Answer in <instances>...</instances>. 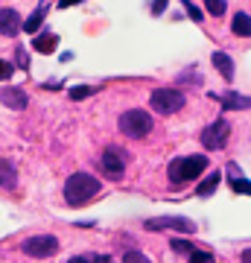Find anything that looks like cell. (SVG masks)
I'll return each mask as SVG.
<instances>
[{"mask_svg": "<svg viewBox=\"0 0 251 263\" xmlns=\"http://www.w3.org/2000/svg\"><path fill=\"white\" fill-rule=\"evenodd\" d=\"M96 193H100V181L93 179V176H88V173H73L65 184L67 205H85V202H91Z\"/></svg>", "mask_w": 251, "mask_h": 263, "instance_id": "6da1fadb", "label": "cell"}, {"mask_svg": "<svg viewBox=\"0 0 251 263\" xmlns=\"http://www.w3.org/2000/svg\"><path fill=\"white\" fill-rule=\"evenodd\" d=\"M207 158L205 155H190V158H176L169 164V181L176 184H184V181H193L199 173H205Z\"/></svg>", "mask_w": 251, "mask_h": 263, "instance_id": "7a4b0ae2", "label": "cell"}, {"mask_svg": "<svg viewBox=\"0 0 251 263\" xmlns=\"http://www.w3.org/2000/svg\"><path fill=\"white\" fill-rule=\"evenodd\" d=\"M120 132L126 138H146L152 132V117L143 108H131L120 117Z\"/></svg>", "mask_w": 251, "mask_h": 263, "instance_id": "3957f363", "label": "cell"}, {"mask_svg": "<svg viewBox=\"0 0 251 263\" xmlns=\"http://www.w3.org/2000/svg\"><path fill=\"white\" fill-rule=\"evenodd\" d=\"M152 108L158 114H176L184 108V94L176 91V88H158V91H152Z\"/></svg>", "mask_w": 251, "mask_h": 263, "instance_id": "277c9868", "label": "cell"}, {"mask_svg": "<svg viewBox=\"0 0 251 263\" xmlns=\"http://www.w3.org/2000/svg\"><path fill=\"white\" fill-rule=\"evenodd\" d=\"M21 249H24V254H29V257H50V254H56L59 240L53 234H38V237H29Z\"/></svg>", "mask_w": 251, "mask_h": 263, "instance_id": "5b68a950", "label": "cell"}, {"mask_svg": "<svg viewBox=\"0 0 251 263\" xmlns=\"http://www.w3.org/2000/svg\"><path fill=\"white\" fill-rule=\"evenodd\" d=\"M228 135H231V126L225 120H216L202 132V143H205L207 149H222L225 143H228Z\"/></svg>", "mask_w": 251, "mask_h": 263, "instance_id": "8992f818", "label": "cell"}, {"mask_svg": "<svg viewBox=\"0 0 251 263\" xmlns=\"http://www.w3.org/2000/svg\"><path fill=\"white\" fill-rule=\"evenodd\" d=\"M100 167L105 170V176L120 179L123 170H126V152L117 149V146H108V149L103 152V158H100Z\"/></svg>", "mask_w": 251, "mask_h": 263, "instance_id": "52a82bcc", "label": "cell"}, {"mask_svg": "<svg viewBox=\"0 0 251 263\" xmlns=\"http://www.w3.org/2000/svg\"><path fill=\"white\" fill-rule=\"evenodd\" d=\"M149 231H164V228H176V231H196V226L184 216H158V219H149L146 222Z\"/></svg>", "mask_w": 251, "mask_h": 263, "instance_id": "ba28073f", "label": "cell"}, {"mask_svg": "<svg viewBox=\"0 0 251 263\" xmlns=\"http://www.w3.org/2000/svg\"><path fill=\"white\" fill-rule=\"evenodd\" d=\"M21 27H24V21H21V15L15 9H0V32L3 35L15 38L21 32Z\"/></svg>", "mask_w": 251, "mask_h": 263, "instance_id": "9c48e42d", "label": "cell"}, {"mask_svg": "<svg viewBox=\"0 0 251 263\" xmlns=\"http://www.w3.org/2000/svg\"><path fill=\"white\" fill-rule=\"evenodd\" d=\"M0 100H3V105H9L15 111H24L27 108V91H21V88H6L0 94Z\"/></svg>", "mask_w": 251, "mask_h": 263, "instance_id": "30bf717a", "label": "cell"}, {"mask_svg": "<svg viewBox=\"0 0 251 263\" xmlns=\"http://www.w3.org/2000/svg\"><path fill=\"white\" fill-rule=\"evenodd\" d=\"M0 187L15 190L18 187V173H15V164L6 158H0Z\"/></svg>", "mask_w": 251, "mask_h": 263, "instance_id": "8fae6325", "label": "cell"}, {"mask_svg": "<svg viewBox=\"0 0 251 263\" xmlns=\"http://www.w3.org/2000/svg\"><path fill=\"white\" fill-rule=\"evenodd\" d=\"M214 65L219 67V73L231 82V79H234V62H231V59L225 56V53H214Z\"/></svg>", "mask_w": 251, "mask_h": 263, "instance_id": "7c38bea8", "label": "cell"}, {"mask_svg": "<svg viewBox=\"0 0 251 263\" xmlns=\"http://www.w3.org/2000/svg\"><path fill=\"white\" fill-rule=\"evenodd\" d=\"M56 41L59 38L53 35V32H41V35L35 38V50L38 53H53V50H56Z\"/></svg>", "mask_w": 251, "mask_h": 263, "instance_id": "4fadbf2b", "label": "cell"}, {"mask_svg": "<svg viewBox=\"0 0 251 263\" xmlns=\"http://www.w3.org/2000/svg\"><path fill=\"white\" fill-rule=\"evenodd\" d=\"M234 32H237V35H242V38H248V32H251V27H248V15H245V12H240V15H237V18H234Z\"/></svg>", "mask_w": 251, "mask_h": 263, "instance_id": "5bb4252c", "label": "cell"}, {"mask_svg": "<svg viewBox=\"0 0 251 263\" xmlns=\"http://www.w3.org/2000/svg\"><path fill=\"white\" fill-rule=\"evenodd\" d=\"M41 21H44V9H38L35 15H29V21H24V27H21V29H27V32H35V29L41 27Z\"/></svg>", "mask_w": 251, "mask_h": 263, "instance_id": "9a60e30c", "label": "cell"}, {"mask_svg": "<svg viewBox=\"0 0 251 263\" xmlns=\"http://www.w3.org/2000/svg\"><path fill=\"white\" fill-rule=\"evenodd\" d=\"M205 6L210 15H222L225 12V0H205Z\"/></svg>", "mask_w": 251, "mask_h": 263, "instance_id": "2e32d148", "label": "cell"}, {"mask_svg": "<svg viewBox=\"0 0 251 263\" xmlns=\"http://www.w3.org/2000/svg\"><path fill=\"white\" fill-rule=\"evenodd\" d=\"M123 263H149V257L140 252H126L123 254Z\"/></svg>", "mask_w": 251, "mask_h": 263, "instance_id": "e0dca14e", "label": "cell"}, {"mask_svg": "<svg viewBox=\"0 0 251 263\" xmlns=\"http://www.w3.org/2000/svg\"><path fill=\"white\" fill-rule=\"evenodd\" d=\"M216 184H219V176H216V173H214V176H210V179H207L205 184L199 187V193H202V196H207V193H210V190H214Z\"/></svg>", "mask_w": 251, "mask_h": 263, "instance_id": "ac0fdd59", "label": "cell"}, {"mask_svg": "<svg viewBox=\"0 0 251 263\" xmlns=\"http://www.w3.org/2000/svg\"><path fill=\"white\" fill-rule=\"evenodd\" d=\"M172 249H176V252H187V254H193L196 249H193V243H187V240H172Z\"/></svg>", "mask_w": 251, "mask_h": 263, "instance_id": "d6986e66", "label": "cell"}, {"mask_svg": "<svg viewBox=\"0 0 251 263\" xmlns=\"http://www.w3.org/2000/svg\"><path fill=\"white\" fill-rule=\"evenodd\" d=\"M190 257H193L190 263H216V260H214V257H210L207 252H199V249H196V252L190 254Z\"/></svg>", "mask_w": 251, "mask_h": 263, "instance_id": "ffe728a7", "label": "cell"}, {"mask_svg": "<svg viewBox=\"0 0 251 263\" xmlns=\"http://www.w3.org/2000/svg\"><path fill=\"white\" fill-rule=\"evenodd\" d=\"M9 76H12V65L0 59V79H9Z\"/></svg>", "mask_w": 251, "mask_h": 263, "instance_id": "44dd1931", "label": "cell"}, {"mask_svg": "<svg viewBox=\"0 0 251 263\" xmlns=\"http://www.w3.org/2000/svg\"><path fill=\"white\" fill-rule=\"evenodd\" d=\"M88 94H91V88H73V91H70L73 100H82V97H88Z\"/></svg>", "mask_w": 251, "mask_h": 263, "instance_id": "7402d4cb", "label": "cell"}, {"mask_svg": "<svg viewBox=\"0 0 251 263\" xmlns=\"http://www.w3.org/2000/svg\"><path fill=\"white\" fill-rule=\"evenodd\" d=\"M234 190H242V193H248V181H245V179H237V181H234Z\"/></svg>", "mask_w": 251, "mask_h": 263, "instance_id": "603a6c76", "label": "cell"}, {"mask_svg": "<svg viewBox=\"0 0 251 263\" xmlns=\"http://www.w3.org/2000/svg\"><path fill=\"white\" fill-rule=\"evenodd\" d=\"M67 263H93L91 257H82V254H76V257H70Z\"/></svg>", "mask_w": 251, "mask_h": 263, "instance_id": "cb8c5ba5", "label": "cell"}, {"mask_svg": "<svg viewBox=\"0 0 251 263\" xmlns=\"http://www.w3.org/2000/svg\"><path fill=\"white\" fill-rule=\"evenodd\" d=\"M164 6H167V0H155V6H152V9H155V12H161Z\"/></svg>", "mask_w": 251, "mask_h": 263, "instance_id": "d4e9b609", "label": "cell"}, {"mask_svg": "<svg viewBox=\"0 0 251 263\" xmlns=\"http://www.w3.org/2000/svg\"><path fill=\"white\" fill-rule=\"evenodd\" d=\"M73 3H79V0H62V3H59V6H62V9H65V6H73Z\"/></svg>", "mask_w": 251, "mask_h": 263, "instance_id": "484cf974", "label": "cell"}]
</instances>
